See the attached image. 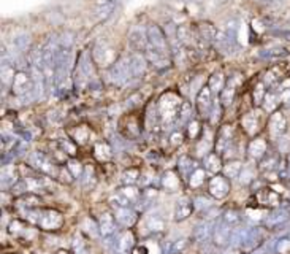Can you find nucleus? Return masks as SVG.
Here are the masks:
<instances>
[{"mask_svg": "<svg viewBox=\"0 0 290 254\" xmlns=\"http://www.w3.org/2000/svg\"><path fill=\"white\" fill-rule=\"evenodd\" d=\"M266 230H268L266 227H252V229H249L247 237L241 243V246H239L241 252L251 254V252L257 251L260 246L263 245V241L266 240V235H268Z\"/></svg>", "mask_w": 290, "mask_h": 254, "instance_id": "nucleus-2", "label": "nucleus"}, {"mask_svg": "<svg viewBox=\"0 0 290 254\" xmlns=\"http://www.w3.org/2000/svg\"><path fill=\"white\" fill-rule=\"evenodd\" d=\"M243 162L241 160H230L228 164L224 165L222 172H224V175L227 178H238L239 174H241V170H243Z\"/></svg>", "mask_w": 290, "mask_h": 254, "instance_id": "nucleus-33", "label": "nucleus"}, {"mask_svg": "<svg viewBox=\"0 0 290 254\" xmlns=\"http://www.w3.org/2000/svg\"><path fill=\"white\" fill-rule=\"evenodd\" d=\"M232 232H233V227L227 224L224 219H221L214 226V233H213V240L217 246H225V245H230V238H232Z\"/></svg>", "mask_w": 290, "mask_h": 254, "instance_id": "nucleus-10", "label": "nucleus"}, {"mask_svg": "<svg viewBox=\"0 0 290 254\" xmlns=\"http://www.w3.org/2000/svg\"><path fill=\"white\" fill-rule=\"evenodd\" d=\"M38 203H42V200H40L38 196H35L34 192H26V194L18 197V205L23 207L24 211H26V210H34V208H37Z\"/></svg>", "mask_w": 290, "mask_h": 254, "instance_id": "nucleus-28", "label": "nucleus"}, {"mask_svg": "<svg viewBox=\"0 0 290 254\" xmlns=\"http://www.w3.org/2000/svg\"><path fill=\"white\" fill-rule=\"evenodd\" d=\"M29 229H31V227H27L26 224H23V222L19 221V219L12 221V224L8 226L10 233H13V235H24V233H26Z\"/></svg>", "mask_w": 290, "mask_h": 254, "instance_id": "nucleus-45", "label": "nucleus"}, {"mask_svg": "<svg viewBox=\"0 0 290 254\" xmlns=\"http://www.w3.org/2000/svg\"><path fill=\"white\" fill-rule=\"evenodd\" d=\"M211 148H213V140L211 138H198L197 140V145H195V152H198V156L205 157L206 154L211 152Z\"/></svg>", "mask_w": 290, "mask_h": 254, "instance_id": "nucleus-37", "label": "nucleus"}, {"mask_svg": "<svg viewBox=\"0 0 290 254\" xmlns=\"http://www.w3.org/2000/svg\"><path fill=\"white\" fill-rule=\"evenodd\" d=\"M238 178H239V183H241V185H251V183H254L257 180L255 178V170L252 167H249V165H244Z\"/></svg>", "mask_w": 290, "mask_h": 254, "instance_id": "nucleus-41", "label": "nucleus"}, {"mask_svg": "<svg viewBox=\"0 0 290 254\" xmlns=\"http://www.w3.org/2000/svg\"><path fill=\"white\" fill-rule=\"evenodd\" d=\"M288 219V211L285 208H273L269 211V215L263 219V224L266 229H274V227H279L281 224Z\"/></svg>", "mask_w": 290, "mask_h": 254, "instance_id": "nucleus-16", "label": "nucleus"}, {"mask_svg": "<svg viewBox=\"0 0 290 254\" xmlns=\"http://www.w3.org/2000/svg\"><path fill=\"white\" fill-rule=\"evenodd\" d=\"M139 170L138 168H128L122 174V183L124 185H135V183L139 180Z\"/></svg>", "mask_w": 290, "mask_h": 254, "instance_id": "nucleus-44", "label": "nucleus"}, {"mask_svg": "<svg viewBox=\"0 0 290 254\" xmlns=\"http://www.w3.org/2000/svg\"><path fill=\"white\" fill-rule=\"evenodd\" d=\"M232 134H233V129L232 126H222L217 132V137H216V152L217 154H222L225 149L230 148V143H232Z\"/></svg>", "mask_w": 290, "mask_h": 254, "instance_id": "nucleus-13", "label": "nucleus"}, {"mask_svg": "<svg viewBox=\"0 0 290 254\" xmlns=\"http://www.w3.org/2000/svg\"><path fill=\"white\" fill-rule=\"evenodd\" d=\"M208 192L213 199H217V200L227 197L228 192H230L228 178L225 175L216 174L213 178H209V181H208Z\"/></svg>", "mask_w": 290, "mask_h": 254, "instance_id": "nucleus-4", "label": "nucleus"}, {"mask_svg": "<svg viewBox=\"0 0 290 254\" xmlns=\"http://www.w3.org/2000/svg\"><path fill=\"white\" fill-rule=\"evenodd\" d=\"M222 219L227 222V224L235 227L236 224H239V222H241V213H239L238 210H235V208H230V210H227L224 215H222Z\"/></svg>", "mask_w": 290, "mask_h": 254, "instance_id": "nucleus-40", "label": "nucleus"}, {"mask_svg": "<svg viewBox=\"0 0 290 254\" xmlns=\"http://www.w3.org/2000/svg\"><path fill=\"white\" fill-rule=\"evenodd\" d=\"M59 145H61V148H62V151H68V154H75V151H76V146H75V143H72V141H70V140H61V141H59Z\"/></svg>", "mask_w": 290, "mask_h": 254, "instance_id": "nucleus-52", "label": "nucleus"}, {"mask_svg": "<svg viewBox=\"0 0 290 254\" xmlns=\"http://www.w3.org/2000/svg\"><path fill=\"white\" fill-rule=\"evenodd\" d=\"M257 203H260V205L263 207L279 208V205H281V194H279V191H273L271 188L258 189Z\"/></svg>", "mask_w": 290, "mask_h": 254, "instance_id": "nucleus-11", "label": "nucleus"}, {"mask_svg": "<svg viewBox=\"0 0 290 254\" xmlns=\"http://www.w3.org/2000/svg\"><path fill=\"white\" fill-rule=\"evenodd\" d=\"M285 172H287V175L290 177V154L287 157V165H285Z\"/></svg>", "mask_w": 290, "mask_h": 254, "instance_id": "nucleus-53", "label": "nucleus"}, {"mask_svg": "<svg viewBox=\"0 0 290 254\" xmlns=\"http://www.w3.org/2000/svg\"><path fill=\"white\" fill-rule=\"evenodd\" d=\"M183 140H184V135L179 130H173V134L170 135V143H172L173 146H179L183 143Z\"/></svg>", "mask_w": 290, "mask_h": 254, "instance_id": "nucleus-51", "label": "nucleus"}, {"mask_svg": "<svg viewBox=\"0 0 290 254\" xmlns=\"http://www.w3.org/2000/svg\"><path fill=\"white\" fill-rule=\"evenodd\" d=\"M203 167L209 174H219V172L224 168L221 154H217V152H209V154H206L203 157Z\"/></svg>", "mask_w": 290, "mask_h": 254, "instance_id": "nucleus-22", "label": "nucleus"}, {"mask_svg": "<svg viewBox=\"0 0 290 254\" xmlns=\"http://www.w3.org/2000/svg\"><path fill=\"white\" fill-rule=\"evenodd\" d=\"M128 43L135 53H143L148 48V34L141 32L139 29H133L128 35Z\"/></svg>", "mask_w": 290, "mask_h": 254, "instance_id": "nucleus-18", "label": "nucleus"}, {"mask_svg": "<svg viewBox=\"0 0 290 254\" xmlns=\"http://www.w3.org/2000/svg\"><path fill=\"white\" fill-rule=\"evenodd\" d=\"M263 88H265L263 83H258L257 88L254 89V104H257V105L263 104V100H265L266 93H265V89H263Z\"/></svg>", "mask_w": 290, "mask_h": 254, "instance_id": "nucleus-48", "label": "nucleus"}, {"mask_svg": "<svg viewBox=\"0 0 290 254\" xmlns=\"http://www.w3.org/2000/svg\"><path fill=\"white\" fill-rule=\"evenodd\" d=\"M184 102L181 100V97L176 96L175 93H167L162 96L161 102H159V116H161L162 123H172V121H176L179 108Z\"/></svg>", "mask_w": 290, "mask_h": 254, "instance_id": "nucleus-1", "label": "nucleus"}, {"mask_svg": "<svg viewBox=\"0 0 290 254\" xmlns=\"http://www.w3.org/2000/svg\"><path fill=\"white\" fill-rule=\"evenodd\" d=\"M133 76L132 67H130V57H122L111 67V78L116 84H124L127 79Z\"/></svg>", "mask_w": 290, "mask_h": 254, "instance_id": "nucleus-7", "label": "nucleus"}, {"mask_svg": "<svg viewBox=\"0 0 290 254\" xmlns=\"http://www.w3.org/2000/svg\"><path fill=\"white\" fill-rule=\"evenodd\" d=\"M83 177H84V180H83L84 188L89 189V188H92V186L95 185V175H94V170H92L91 167H86V168H84Z\"/></svg>", "mask_w": 290, "mask_h": 254, "instance_id": "nucleus-47", "label": "nucleus"}, {"mask_svg": "<svg viewBox=\"0 0 290 254\" xmlns=\"http://www.w3.org/2000/svg\"><path fill=\"white\" fill-rule=\"evenodd\" d=\"M64 226V216L56 210H43L38 227L43 230H59Z\"/></svg>", "mask_w": 290, "mask_h": 254, "instance_id": "nucleus-6", "label": "nucleus"}, {"mask_svg": "<svg viewBox=\"0 0 290 254\" xmlns=\"http://www.w3.org/2000/svg\"><path fill=\"white\" fill-rule=\"evenodd\" d=\"M73 251H75V254H87L84 241L79 238V237H76V238L73 240Z\"/></svg>", "mask_w": 290, "mask_h": 254, "instance_id": "nucleus-50", "label": "nucleus"}, {"mask_svg": "<svg viewBox=\"0 0 290 254\" xmlns=\"http://www.w3.org/2000/svg\"><path fill=\"white\" fill-rule=\"evenodd\" d=\"M200 134H203V129L200 127V123L197 119H192L191 123L187 124V135L191 137L192 140H197Z\"/></svg>", "mask_w": 290, "mask_h": 254, "instance_id": "nucleus-46", "label": "nucleus"}, {"mask_svg": "<svg viewBox=\"0 0 290 254\" xmlns=\"http://www.w3.org/2000/svg\"><path fill=\"white\" fill-rule=\"evenodd\" d=\"M225 84H227L225 76H224L221 72H216L211 78H209V81H208V88L211 89V93H213L214 96L221 94L222 89L225 88Z\"/></svg>", "mask_w": 290, "mask_h": 254, "instance_id": "nucleus-29", "label": "nucleus"}, {"mask_svg": "<svg viewBox=\"0 0 290 254\" xmlns=\"http://www.w3.org/2000/svg\"><path fill=\"white\" fill-rule=\"evenodd\" d=\"M189 186H191L192 189H202L203 186H205V183H208L209 180H208V177H206V170H205V167H197L192 174H191V177H189Z\"/></svg>", "mask_w": 290, "mask_h": 254, "instance_id": "nucleus-25", "label": "nucleus"}, {"mask_svg": "<svg viewBox=\"0 0 290 254\" xmlns=\"http://www.w3.org/2000/svg\"><path fill=\"white\" fill-rule=\"evenodd\" d=\"M161 185L167 192L181 191V175H179V172L167 170L161 178Z\"/></svg>", "mask_w": 290, "mask_h": 254, "instance_id": "nucleus-15", "label": "nucleus"}, {"mask_svg": "<svg viewBox=\"0 0 290 254\" xmlns=\"http://www.w3.org/2000/svg\"><path fill=\"white\" fill-rule=\"evenodd\" d=\"M135 245V238H133V233L132 232H125L122 233L119 240L116 241V252L117 254H128L130 249L133 248Z\"/></svg>", "mask_w": 290, "mask_h": 254, "instance_id": "nucleus-26", "label": "nucleus"}, {"mask_svg": "<svg viewBox=\"0 0 290 254\" xmlns=\"http://www.w3.org/2000/svg\"><path fill=\"white\" fill-rule=\"evenodd\" d=\"M91 134L92 132L89 130V127H86V126H79V127H76L75 129V143H78V145H84V143H87L89 141V138H91Z\"/></svg>", "mask_w": 290, "mask_h": 254, "instance_id": "nucleus-39", "label": "nucleus"}, {"mask_svg": "<svg viewBox=\"0 0 290 254\" xmlns=\"http://www.w3.org/2000/svg\"><path fill=\"white\" fill-rule=\"evenodd\" d=\"M213 97L214 94L211 93V89L206 86L202 88V91L197 94V110H198V115H202L203 118H209L211 115V110H213Z\"/></svg>", "mask_w": 290, "mask_h": 254, "instance_id": "nucleus-8", "label": "nucleus"}, {"mask_svg": "<svg viewBox=\"0 0 290 254\" xmlns=\"http://www.w3.org/2000/svg\"><path fill=\"white\" fill-rule=\"evenodd\" d=\"M12 89L16 96H27V93H34V83L24 70H19L16 72Z\"/></svg>", "mask_w": 290, "mask_h": 254, "instance_id": "nucleus-9", "label": "nucleus"}, {"mask_svg": "<svg viewBox=\"0 0 290 254\" xmlns=\"http://www.w3.org/2000/svg\"><path fill=\"white\" fill-rule=\"evenodd\" d=\"M241 126L243 129L246 130L247 135L254 137L257 132L260 130V118L257 113H254V111H249V113H246L241 119Z\"/></svg>", "mask_w": 290, "mask_h": 254, "instance_id": "nucleus-21", "label": "nucleus"}, {"mask_svg": "<svg viewBox=\"0 0 290 254\" xmlns=\"http://www.w3.org/2000/svg\"><path fill=\"white\" fill-rule=\"evenodd\" d=\"M258 4H268V2H273V0H255Z\"/></svg>", "mask_w": 290, "mask_h": 254, "instance_id": "nucleus-54", "label": "nucleus"}, {"mask_svg": "<svg viewBox=\"0 0 290 254\" xmlns=\"http://www.w3.org/2000/svg\"><path fill=\"white\" fill-rule=\"evenodd\" d=\"M114 2V0H103V4L106 5V4H113Z\"/></svg>", "mask_w": 290, "mask_h": 254, "instance_id": "nucleus-56", "label": "nucleus"}, {"mask_svg": "<svg viewBox=\"0 0 290 254\" xmlns=\"http://www.w3.org/2000/svg\"><path fill=\"white\" fill-rule=\"evenodd\" d=\"M194 210H195V207H194L192 199L183 197L181 200L176 202V207H175V221H184V219H187V218L194 213Z\"/></svg>", "mask_w": 290, "mask_h": 254, "instance_id": "nucleus-17", "label": "nucleus"}, {"mask_svg": "<svg viewBox=\"0 0 290 254\" xmlns=\"http://www.w3.org/2000/svg\"><path fill=\"white\" fill-rule=\"evenodd\" d=\"M57 254H72V252H68V251H65V249H61Z\"/></svg>", "mask_w": 290, "mask_h": 254, "instance_id": "nucleus-55", "label": "nucleus"}, {"mask_svg": "<svg viewBox=\"0 0 290 254\" xmlns=\"http://www.w3.org/2000/svg\"><path fill=\"white\" fill-rule=\"evenodd\" d=\"M146 34H148L149 48H153L156 51H162V53H168V38L161 27L156 24H151L146 29Z\"/></svg>", "mask_w": 290, "mask_h": 254, "instance_id": "nucleus-3", "label": "nucleus"}, {"mask_svg": "<svg viewBox=\"0 0 290 254\" xmlns=\"http://www.w3.org/2000/svg\"><path fill=\"white\" fill-rule=\"evenodd\" d=\"M189 246V240L187 238H181V240H178L173 243V246H172V252L173 254H178V252H183L184 249H187Z\"/></svg>", "mask_w": 290, "mask_h": 254, "instance_id": "nucleus-49", "label": "nucleus"}, {"mask_svg": "<svg viewBox=\"0 0 290 254\" xmlns=\"http://www.w3.org/2000/svg\"><path fill=\"white\" fill-rule=\"evenodd\" d=\"M198 30H200V38L205 40V42H214L216 37H217V30H216V27L211 26V24H208V23H205V24L200 26Z\"/></svg>", "mask_w": 290, "mask_h": 254, "instance_id": "nucleus-36", "label": "nucleus"}, {"mask_svg": "<svg viewBox=\"0 0 290 254\" xmlns=\"http://www.w3.org/2000/svg\"><path fill=\"white\" fill-rule=\"evenodd\" d=\"M197 167L198 165H197L195 159H192L191 156H181L178 160V172L183 180H189V177H191V174Z\"/></svg>", "mask_w": 290, "mask_h": 254, "instance_id": "nucleus-23", "label": "nucleus"}, {"mask_svg": "<svg viewBox=\"0 0 290 254\" xmlns=\"http://www.w3.org/2000/svg\"><path fill=\"white\" fill-rule=\"evenodd\" d=\"M111 146H109L106 141H98V143H95V148H94V154L98 160H108L109 157H111Z\"/></svg>", "mask_w": 290, "mask_h": 254, "instance_id": "nucleus-34", "label": "nucleus"}, {"mask_svg": "<svg viewBox=\"0 0 290 254\" xmlns=\"http://www.w3.org/2000/svg\"><path fill=\"white\" fill-rule=\"evenodd\" d=\"M192 202H194V207L195 210L198 211H208V210H211L214 207V203H213V199L209 197V196H205V194H197L192 197Z\"/></svg>", "mask_w": 290, "mask_h": 254, "instance_id": "nucleus-32", "label": "nucleus"}, {"mask_svg": "<svg viewBox=\"0 0 290 254\" xmlns=\"http://www.w3.org/2000/svg\"><path fill=\"white\" fill-rule=\"evenodd\" d=\"M262 105H263V110L268 111V113H273V111H276V107L279 105V97H277L276 91H269V93H266Z\"/></svg>", "mask_w": 290, "mask_h": 254, "instance_id": "nucleus-35", "label": "nucleus"}, {"mask_svg": "<svg viewBox=\"0 0 290 254\" xmlns=\"http://www.w3.org/2000/svg\"><path fill=\"white\" fill-rule=\"evenodd\" d=\"M146 64H148V59L141 53H135V54L130 56V67H132V73L135 78L144 75Z\"/></svg>", "mask_w": 290, "mask_h": 254, "instance_id": "nucleus-24", "label": "nucleus"}, {"mask_svg": "<svg viewBox=\"0 0 290 254\" xmlns=\"http://www.w3.org/2000/svg\"><path fill=\"white\" fill-rule=\"evenodd\" d=\"M213 233H214V227L209 221H202L200 224L195 226L194 230V238L197 243H208L209 240L213 238Z\"/></svg>", "mask_w": 290, "mask_h": 254, "instance_id": "nucleus-19", "label": "nucleus"}, {"mask_svg": "<svg viewBox=\"0 0 290 254\" xmlns=\"http://www.w3.org/2000/svg\"><path fill=\"white\" fill-rule=\"evenodd\" d=\"M116 218L114 215H109V213H103L102 216H100V221H98V229H100V233H102L103 237H109L113 235L116 232L117 226H116Z\"/></svg>", "mask_w": 290, "mask_h": 254, "instance_id": "nucleus-20", "label": "nucleus"}, {"mask_svg": "<svg viewBox=\"0 0 290 254\" xmlns=\"http://www.w3.org/2000/svg\"><path fill=\"white\" fill-rule=\"evenodd\" d=\"M114 218L117 221V224H121L124 227H132L136 221V211L130 207H121L117 205L114 210Z\"/></svg>", "mask_w": 290, "mask_h": 254, "instance_id": "nucleus-12", "label": "nucleus"}, {"mask_svg": "<svg viewBox=\"0 0 290 254\" xmlns=\"http://www.w3.org/2000/svg\"><path fill=\"white\" fill-rule=\"evenodd\" d=\"M247 152H249V156H251V159L260 162L268 154V141L262 137L254 138L247 146Z\"/></svg>", "mask_w": 290, "mask_h": 254, "instance_id": "nucleus-14", "label": "nucleus"}, {"mask_svg": "<svg viewBox=\"0 0 290 254\" xmlns=\"http://www.w3.org/2000/svg\"><path fill=\"white\" fill-rule=\"evenodd\" d=\"M67 168H68L70 174L73 175V178H79V177H83V174H84V168L81 165V162L76 160V159H70L68 164H67Z\"/></svg>", "mask_w": 290, "mask_h": 254, "instance_id": "nucleus-42", "label": "nucleus"}, {"mask_svg": "<svg viewBox=\"0 0 290 254\" xmlns=\"http://www.w3.org/2000/svg\"><path fill=\"white\" fill-rule=\"evenodd\" d=\"M194 119V110H192V105L189 104V102H184L179 108V113H178V118H176V123L178 124H189L191 121Z\"/></svg>", "mask_w": 290, "mask_h": 254, "instance_id": "nucleus-31", "label": "nucleus"}, {"mask_svg": "<svg viewBox=\"0 0 290 254\" xmlns=\"http://www.w3.org/2000/svg\"><path fill=\"white\" fill-rule=\"evenodd\" d=\"M233 96H235V88H230V86H225L222 89V93L219 94V100H221V104L222 107H228L230 104H232V100H233Z\"/></svg>", "mask_w": 290, "mask_h": 254, "instance_id": "nucleus-43", "label": "nucleus"}, {"mask_svg": "<svg viewBox=\"0 0 290 254\" xmlns=\"http://www.w3.org/2000/svg\"><path fill=\"white\" fill-rule=\"evenodd\" d=\"M287 130V119L282 111H273L271 116L268 119V134L273 140H279Z\"/></svg>", "mask_w": 290, "mask_h": 254, "instance_id": "nucleus-5", "label": "nucleus"}, {"mask_svg": "<svg viewBox=\"0 0 290 254\" xmlns=\"http://www.w3.org/2000/svg\"><path fill=\"white\" fill-rule=\"evenodd\" d=\"M148 229L151 232H162L165 229V219L161 215H151L148 218Z\"/></svg>", "mask_w": 290, "mask_h": 254, "instance_id": "nucleus-38", "label": "nucleus"}, {"mask_svg": "<svg viewBox=\"0 0 290 254\" xmlns=\"http://www.w3.org/2000/svg\"><path fill=\"white\" fill-rule=\"evenodd\" d=\"M279 165H281V160H279V156L277 154H273V152L268 151V154L260 160V170L262 172H273L276 170Z\"/></svg>", "mask_w": 290, "mask_h": 254, "instance_id": "nucleus-30", "label": "nucleus"}, {"mask_svg": "<svg viewBox=\"0 0 290 254\" xmlns=\"http://www.w3.org/2000/svg\"><path fill=\"white\" fill-rule=\"evenodd\" d=\"M18 172L13 164H5L2 167V183L5 188H13L18 183Z\"/></svg>", "mask_w": 290, "mask_h": 254, "instance_id": "nucleus-27", "label": "nucleus"}]
</instances>
